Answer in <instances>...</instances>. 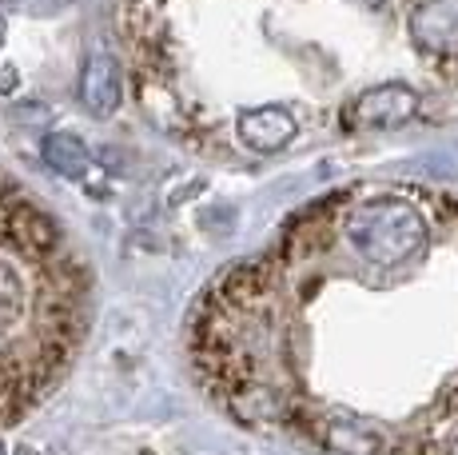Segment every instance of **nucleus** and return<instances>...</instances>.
Returning <instances> with one entry per match:
<instances>
[{
    "label": "nucleus",
    "mask_w": 458,
    "mask_h": 455,
    "mask_svg": "<svg viewBox=\"0 0 458 455\" xmlns=\"http://www.w3.org/2000/svg\"><path fill=\"white\" fill-rule=\"evenodd\" d=\"M92 328V268L32 192L0 172V427L56 391Z\"/></svg>",
    "instance_id": "2"
},
{
    "label": "nucleus",
    "mask_w": 458,
    "mask_h": 455,
    "mask_svg": "<svg viewBox=\"0 0 458 455\" xmlns=\"http://www.w3.org/2000/svg\"><path fill=\"white\" fill-rule=\"evenodd\" d=\"M199 391L315 455H458V196L351 184L208 284Z\"/></svg>",
    "instance_id": "1"
},
{
    "label": "nucleus",
    "mask_w": 458,
    "mask_h": 455,
    "mask_svg": "<svg viewBox=\"0 0 458 455\" xmlns=\"http://www.w3.org/2000/svg\"><path fill=\"white\" fill-rule=\"evenodd\" d=\"M44 160H48V168H56L60 176H68V180H81V176H88V168H92L88 148L68 133L44 136Z\"/></svg>",
    "instance_id": "4"
},
{
    "label": "nucleus",
    "mask_w": 458,
    "mask_h": 455,
    "mask_svg": "<svg viewBox=\"0 0 458 455\" xmlns=\"http://www.w3.org/2000/svg\"><path fill=\"white\" fill-rule=\"evenodd\" d=\"M120 92H124V64L112 52H92L84 64V81H81V100L96 120H108L120 108Z\"/></svg>",
    "instance_id": "3"
}]
</instances>
